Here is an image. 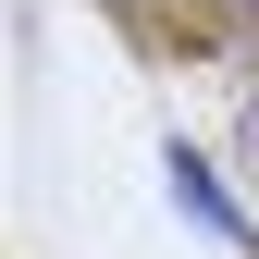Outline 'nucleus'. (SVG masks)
Instances as JSON below:
<instances>
[{
	"mask_svg": "<svg viewBox=\"0 0 259 259\" xmlns=\"http://www.w3.org/2000/svg\"><path fill=\"white\" fill-rule=\"evenodd\" d=\"M160 173H173V210L198 222V235H222V247H247V210L222 198V173H210L198 148H173V160H160Z\"/></svg>",
	"mask_w": 259,
	"mask_h": 259,
	"instance_id": "obj_1",
	"label": "nucleus"
},
{
	"mask_svg": "<svg viewBox=\"0 0 259 259\" xmlns=\"http://www.w3.org/2000/svg\"><path fill=\"white\" fill-rule=\"evenodd\" d=\"M247 160H259V99H247Z\"/></svg>",
	"mask_w": 259,
	"mask_h": 259,
	"instance_id": "obj_3",
	"label": "nucleus"
},
{
	"mask_svg": "<svg viewBox=\"0 0 259 259\" xmlns=\"http://www.w3.org/2000/svg\"><path fill=\"white\" fill-rule=\"evenodd\" d=\"M136 25H185V37H222V25H247L259 0H123Z\"/></svg>",
	"mask_w": 259,
	"mask_h": 259,
	"instance_id": "obj_2",
	"label": "nucleus"
}]
</instances>
